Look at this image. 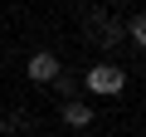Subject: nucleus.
<instances>
[{"label": "nucleus", "mask_w": 146, "mask_h": 137, "mask_svg": "<svg viewBox=\"0 0 146 137\" xmlns=\"http://www.w3.org/2000/svg\"><path fill=\"white\" fill-rule=\"evenodd\" d=\"M127 88V74L117 64H93L88 68V93H98V98H117Z\"/></svg>", "instance_id": "1"}, {"label": "nucleus", "mask_w": 146, "mask_h": 137, "mask_svg": "<svg viewBox=\"0 0 146 137\" xmlns=\"http://www.w3.org/2000/svg\"><path fill=\"white\" fill-rule=\"evenodd\" d=\"M63 122H68V127H88V122H93V108H88L83 98H68V103H63Z\"/></svg>", "instance_id": "4"}, {"label": "nucleus", "mask_w": 146, "mask_h": 137, "mask_svg": "<svg viewBox=\"0 0 146 137\" xmlns=\"http://www.w3.org/2000/svg\"><path fill=\"white\" fill-rule=\"evenodd\" d=\"M58 74H63V64H58V54H49V49L29 54V79H34V83H54Z\"/></svg>", "instance_id": "2"}, {"label": "nucleus", "mask_w": 146, "mask_h": 137, "mask_svg": "<svg viewBox=\"0 0 146 137\" xmlns=\"http://www.w3.org/2000/svg\"><path fill=\"white\" fill-rule=\"evenodd\" d=\"M122 30H127V39H131V44H141V49H146V15H131Z\"/></svg>", "instance_id": "5"}, {"label": "nucleus", "mask_w": 146, "mask_h": 137, "mask_svg": "<svg viewBox=\"0 0 146 137\" xmlns=\"http://www.w3.org/2000/svg\"><path fill=\"white\" fill-rule=\"evenodd\" d=\"M0 137H5V118H0Z\"/></svg>", "instance_id": "6"}, {"label": "nucleus", "mask_w": 146, "mask_h": 137, "mask_svg": "<svg viewBox=\"0 0 146 137\" xmlns=\"http://www.w3.org/2000/svg\"><path fill=\"white\" fill-rule=\"evenodd\" d=\"M93 34H98V39H102V44L112 49V44H117V39H122L127 30H122V20H112V15H93Z\"/></svg>", "instance_id": "3"}]
</instances>
